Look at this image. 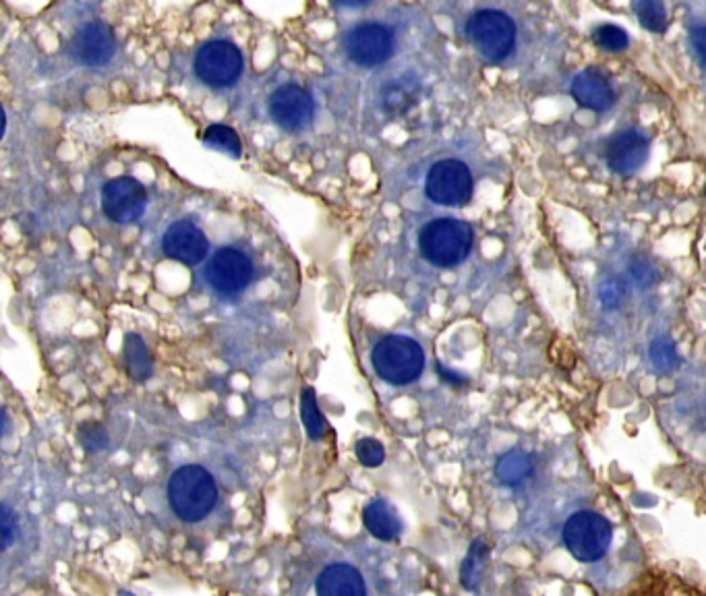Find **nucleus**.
I'll list each match as a JSON object with an SVG mask.
<instances>
[{"mask_svg": "<svg viewBox=\"0 0 706 596\" xmlns=\"http://www.w3.org/2000/svg\"><path fill=\"white\" fill-rule=\"evenodd\" d=\"M489 555H491V547L485 539H475L473 543H470V549L460 565V584L466 590H470V592L479 590L483 576H485V570H487Z\"/></svg>", "mask_w": 706, "mask_h": 596, "instance_id": "412c9836", "label": "nucleus"}, {"mask_svg": "<svg viewBox=\"0 0 706 596\" xmlns=\"http://www.w3.org/2000/svg\"><path fill=\"white\" fill-rule=\"evenodd\" d=\"M162 251L166 257L183 265H199L210 253V241L195 222L179 220L166 228Z\"/></svg>", "mask_w": 706, "mask_h": 596, "instance_id": "f8f14e48", "label": "nucleus"}, {"mask_svg": "<svg viewBox=\"0 0 706 596\" xmlns=\"http://www.w3.org/2000/svg\"><path fill=\"white\" fill-rule=\"evenodd\" d=\"M315 590L319 596H365L367 586L357 568L348 563L328 565L317 578Z\"/></svg>", "mask_w": 706, "mask_h": 596, "instance_id": "dca6fc26", "label": "nucleus"}, {"mask_svg": "<svg viewBox=\"0 0 706 596\" xmlns=\"http://www.w3.org/2000/svg\"><path fill=\"white\" fill-rule=\"evenodd\" d=\"M123 356L127 373L131 379L143 383L152 377L154 373V359L152 352L147 348L145 340L139 334H127L123 342Z\"/></svg>", "mask_w": 706, "mask_h": 596, "instance_id": "aec40b11", "label": "nucleus"}, {"mask_svg": "<svg viewBox=\"0 0 706 596\" xmlns=\"http://www.w3.org/2000/svg\"><path fill=\"white\" fill-rule=\"evenodd\" d=\"M593 40L601 50H607V52H622L630 44L626 29L611 25V23L599 25L593 32Z\"/></svg>", "mask_w": 706, "mask_h": 596, "instance_id": "c85d7f7f", "label": "nucleus"}, {"mask_svg": "<svg viewBox=\"0 0 706 596\" xmlns=\"http://www.w3.org/2000/svg\"><path fill=\"white\" fill-rule=\"evenodd\" d=\"M371 363L381 381L402 387L415 383L423 375L425 350L417 340L394 334L375 344Z\"/></svg>", "mask_w": 706, "mask_h": 596, "instance_id": "7ed1b4c3", "label": "nucleus"}, {"mask_svg": "<svg viewBox=\"0 0 706 596\" xmlns=\"http://www.w3.org/2000/svg\"><path fill=\"white\" fill-rule=\"evenodd\" d=\"M168 501L172 512L183 522L208 518L218 503V485L214 476L199 464H187L174 470L168 481Z\"/></svg>", "mask_w": 706, "mask_h": 596, "instance_id": "f257e3e1", "label": "nucleus"}, {"mask_svg": "<svg viewBox=\"0 0 706 596\" xmlns=\"http://www.w3.org/2000/svg\"><path fill=\"white\" fill-rule=\"evenodd\" d=\"M147 191L133 176H116L102 189V210L116 224L137 222L147 210Z\"/></svg>", "mask_w": 706, "mask_h": 596, "instance_id": "9d476101", "label": "nucleus"}, {"mask_svg": "<svg viewBox=\"0 0 706 596\" xmlns=\"http://www.w3.org/2000/svg\"><path fill=\"white\" fill-rule=\"evenodd\" d=\"M301 419H303V425L307 429L309 439L319 441V439H323V437L328 435L330 425L326 421V416L321 414V408H319V402H317V392L313 390V387H305V390H303Z\"/></svg>", "mask_w": 706, "mask_h": 596, "instance_id": "4be33fe9", "label": "nucleus"}, {"mask_svg": "<svg viewBox=\"0 0 706 596\" xmlns=\"http://www.w3.org/2000/svg\"><path fill=\"white\" fill-rule=\"evenodd\" d=\"M437 373H439L441 379H444V383L454 385V387H462V385L468 383V377H466V375H462V373H458V371L446 367L444 363H437Z\"/></svg>", "mask_w": 706, "mask_h": 596, "instance_id": "473e14b6", "label": "nucleus"}, {"mask_svg": "<svg viewBox=\"0 0 706 596\" xmlns=\"http://www.w3.org/2000/svg\"><path fill=\"white\" fill-rule=\"evenodd\" d=\"M116 40L112 29L102 21L85 23L79 32L73 36L71 54L81 65L87 67H102L114 56Z\"/></svg>", "mask_w": 706, "mask_h": 596, "instance_id": "4468645a", "label": "nucleus"}, {"mask_svg": "<svg viewBox=\"0 0 706 596\" xmlns=\"http://www.w3.org/2000/svg\"><path fill=\"white\" fill-rule=\"evenodd\" d=\"M628 276L640 290H651L661 282L659 267L644 255H634L628 263Z\"/></svg>", "mask_w": 706, "mask_h": 596, "instance_id": "a878e982", "label": "nucleus"}, {"mask_svg": "<svg viewBox=\"0 0 706 596\" xmlns=\"http://www.w3.org/2000/svg\"><path fill=\"white\" fill-rule=\"evenodd\" d=\"M690 42L700 58V63L706 65V25H700V27H694L692 29V34H690Z\"/></svg>", "mask_w": 706, "mask_h": 596, "instance_id": "2f4dec72", "label": "nucleus"}, {"mask_svg": "<svg viewBox=\"0 0 706 596\" xmlns=\"http://www.w3.org/2000/svg\"><path fill=\"white\" fill-rule=\"evenodd\" d=\"M649 359H651V365L657 373L661 375H667V373H673L675 369L680 367L682 359H680V354H678V348H675L673 340L661 336V338H655L651 342V348H649Z\"/></svg>", "mask_w": 706, "mask_h": 596, "instance_id": "b1692460", "label": "nucleus"}, {"mask_svg": "<svg viewBox=\"0 0 706 596\" xmlns=\"http://www.w3.org/2000/svg\"><path fill=\"white\" fill-rule=\"evenodd\" d=\"M626 280L620 276H605L597 288V298L605 311H615L626 296Z\"/></svg>", "mask_w": 706, "mask_h": 596, "instance_id": "cd10ccee", "label": "nucleus"}, {"mask_svg": "<svg viewBox=\"0 0 706 596\" xmlns=\"http://www.w3.org/2000/svg\"><path fill=\"white\" fill-rule=\"evenodd\" d=\"M475 245L473 226L454 220V218H439L423 226L419 234V249L421 255L435 267L450 270V267L460 265Z\"/></svg>", "mask_w": 706, "mask_h": 596, "instance_id": "f03ea898", "label": "nucleus"}, {"mask_svg": "<svg viewBox=\"0 0 706 596\" xmlns=\"http://www.w3.org/2000/svg\"><path fill=\"white\" fill-rule=\"evenodd\" d=\"M473 191V174L460 160H441L427 174L425 193L437 205L464 207L473 199Z\"/></svg>", "mask_w": 706, "mask_h": 596, "instance_id": "423d86ee", "label": "nucleus"}, {"mask_svg": "<svg viewBox=\"0 0 706 596\" xmlns=\"http://www.w3.org/2000/svg\"><path fill=\"white\" fill-rule=\"evenodd\" d=\"M355 454H357V460L363 466L377 468V466L384 464V460H386V447H384V443L373 439V437H365V439L357 441Z\"/></svg>", "mask_w": 706, "mask_h": 596, "instance_id": "c756f323", "label": "nucleus"}, {"mask_svg": "<svg viewBox=\"0 0 706 596\" xmlns=\"http://www.w3.org/2000/svg\"><path fill=\"white\" fill-rule=\"evenodd\" d=\"M203 143L208 145L210 149H218V152H224L232 158H241V154H243L241 137L237 135V131L226 127V125H212V127L205 129Z\"/></svg>", "mask_w": 706, "mask_h": 596, "instance_id": "5701e85b", "label": "nucleus"}, {"mask_svg": "<svg viewBox=\"0 0 706 596\" xmlns=\"http://www.w3.org/2000/svg\"><path fill=\"white\" fill-rule=\"evenodd\" d=\"M0 528H3V551H9L17 541L19 522H17V514L13 512V508L7 501H3V505H0Z\"/></svg>", "mask_w": 706, "mask_h": 596, "instance_id": "7c9ffc66", "label": "nucleus"}, {"mask_svg": "<svg viewBox=\"0 0 706 596\" xmlns=\"http://www.w3.org/2000/svg\"><path fill=\"white\" fill-rule=\"evenodd\" d=\"M632 9L649 32L663 34L667 29V11L663 0H632Z\"/></svg>", "mask_w": 706, "mask_h": 596, "instance_id": "393cba45", "label": "nucleus"}, {"mask_svg": "<svg viewBox=\"0 0 706 596\" xmlns=\"http://www.w3.org/2000/svg\"><path fill=\"white\" fill-rule=\"evenodd\" d=\"M651 141L638 129L615 133L605 145V162L615 174H634L649 160Z\"/></svg>", "mask_w": 706, "mask_h": 596, "instance_id": "ddd939ff", "label": "nucleus"}, {"mask_svg": "<svg viewBox=\"0 0 706 596\" xmlns=\"http://www.w3.org/2000/svg\"><path fill=\"white\" fill-rule=\"evenodd\" d=\"M195 75L210 87H228L243 73V54L232 42L212 40L195 56Z\"/></svg>", "mask_w": 706, "mask_h": 596, "instance_id": "0eeeda50", "label": "nucleus"}, {"mask_svg": "<svg viewBox=\"0 0 706 596\" xmlns=\"http://www.w3.org/2000/svg\"><path fill=\"white\" fill-rule=\"evenodd\" d=\"M346 54L355 65L373 69L384 65L394 52L392 29L381 23H363L346 36Z\"/></svg>", "mask_w": 706, "mask_h": 596, "instance_id": "1a4fd4ad", "label": "nucleus"}, {"mask_svg": "<svg viewBox=\"0 0 706 596\" xmlns=\"http://www.w3.org/2000/svg\"><path fill=\"white\" fill-rule=\"evenodd\" d=\"M572 96L580 106L595 112L609 110L615 104V92L609 79L595 69L582 71L574 77Z\"/></svg>", "mask_w": 706, "mask_h": 596, "instance_id": "2eb2a0df", "label": "nucleus"}, {"mask_svg": "<svg viewBox=\"0 0 706 596\" xmlns=\"http://www.w3.org/2000/svg\"><path fill=\"white\" fill-rule=\"evenodd\" d=\"M270 114L274 123L290 133L307 129L315 118V104L305 87L288 83L278 87L270 100Z\"/></svg>", "mask_w": 706, "mask_h": 596, "instance_id": "9b49d317", "label": "nucleus"}, {"mask_svg": "<svg viewBox=\"0 0 706 596\" xmlns=\"http://www.w3.org/2000/svg\"><path fill=\"white\" fill-rule=\"evenodd\" d=\"M205 280L218 294L234 296L251 284L253 261L241 249L222 247L205 265Z\"/></svg>", "mask_w": 706, "mask_h": 596, "instance_id": "6e6552de", "label": "nucleus"}, {"mask_svg": "<svg viewBox=\"0 0 706 596\" xmlns=\"http://www.w3.org/2000/svg\"><path fill=\"white\" fill-rule=\"evenodd\" d=\"M537 462L531 454H526L522 450H512L504 454L495 464V476L497 481L506 487H518L524 481L531 479L535 474Z\"/></svg>", "mask_w": 706, "mask_h": 596, "instance_id": "a211bd4d", "label": "nucleus"}, {"mask_svg": "<svg viewBox=\"0 0 706 596\" xmlns=\"http://www.w3.org/2000/svg\"><path fill=\"white\" fill-rule=\"evenodd\" d=\"M564 545L574 559L582 563H593L609 553L613 541L611 522L591 510L576 512L564 524Z\"/></svg>", "mask_w": 706, "mask_h": 596, "instance_id": "20e7f679", "label": "nucleus"}, {"mask_svg": "<svg viewBox=\"0 0 706 596\" xmlns=\"http://www.w3.org/2000/svg\"><path fill=\"white\" fill-rule=\"evenodd\" d=\"M338 3H340L342 7H348V9H361V7L369 5L371 0H338Z\"/></svg>", "mask_w": 706, "mask_h": 596, "instance_id": "72a5a7b5", "label": "nucleus"}, {"mask_svg": "<svg viewBox=\"0 0 706 596\" xmlns=\"http://www.w3.org/2000/svg\"><path fill=\"white\" fill-rule=\"evenodd\" d=\"M419 100V83L413 77H402L388 83L381 92V106L392 116H400Z\"/></svg>", "mask_w": 706, "mask_h": 596, "instance_id": "6ab92c4d", "label": "nucleus"}, {"mask_svg": "<svg viewBox=\"0 0 706 596\" xmlns=\"http://www.w3.org/2000/svg\"><path fill=\"white\" fill-rule=\"evenodd\" d=\"M363 524L371 536L384 543H392L402 534V520L394 505L384 497H377L365 505Z\"/></svg>", "mask_w": 706, "mask_h": 596, "instance_id": "f3484780", "label": "nucleus"}, {"mask_svg": "<svg viewBox=\"0 0 706 596\" xmlns=\"http://www.w3.org/2000/svg\"><path fill=\"white\" fill-rule=\"evenodd\" d=\"M466 38L491 63H499L514 50L516 25L502 11H479L466 23Z\"/></svg>", "mask_w": 706, "mask_h": 596, "instance_id": "39448f33", "label": "nucleus"}, {"mask_svg": "<svg viewBox=\"0 0 706 596\" xmlns=\"http://www.w3.org/2000/svg\"><path fill=\"white\" fill-rule=\"evenodd\" d=\"M77 439H79V445L83 447V452H87V454H100V452L108 450V445H110L108 431L104 429V425H100L96 421L81 423L77 429Z\"/></svg>", "mask_w": 706, "mask_h": 596, "instance_id": "bb28decb", "label": "nucleus"}, {"mask_svg": "<svg viewBox=\"0 0 706 596\" xmlns=\"http://www.w3.org/2000/svg\"><path fill=\"white\" fill-rule=\"evenodd\" d=\"M0 416H3V437H7L9 435V414H7V410H3V414H0Z\"/></svg>", "mask_w": 706, "mask_h": 596, "instance_id": "f704fd0d", "label": "nucleus"}]
</instances>
